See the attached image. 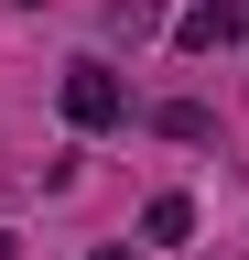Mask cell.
<instances>
[{
	"label": "cell",
	"mask_w": 249,
	"mask_h": 260,
	"mask_svg": "<svg viewBox=\"0 0 249 260\" xmlns=\"http://www.w3.org/2000/svg\"><path fill=\"white\" fill-rule=\"evenodd\" d=\"M65 119H76V130H119V119H130L119 65H98V54H87V65H65Z\"/></svg>",
	"instance_id": "6da1fadb"
},
{
	"label": "cell",
	"mask_w": 249,
	"mask_h": 260,
	"mask_svg": "<svg viewBox=\"0 0 249 260\" xmlns=\"http://www.w3.org/2000/svg\"><path fill=\"white\" fill-rule=\"evenodd\" d=\"M238 32H249V0H195V11L173 22V44H184V54H228Z\"/></svg>",
	"instance_id": "7a4b0ae2"
},
{
	"label": "cell",
	"mask_w": 249,
	"mask_h": 260,
	"mask_svg": "<svg viewBox=\"0 0 249 260\" xmlns=\"http://www.w3.org/2000/svg\"><path fill=\"white\" fill-rule=\"evenodd\" d=\"M195 239V195H152L141 206V249H184Z\"/></svg>",
	"instance_id": "3957f363"
},
{
	"label": "cell",
	"mask_w": 249,
	"mask_h": 260,
	"mask_svg": "<svg viewBox=\"0 0 249 260\" xmlns=\"http://www.w3.org/2000/svg\"><path fill=\"white\" fill-rule=\"evenodd\" d=\"M152 119H163V141H217V109H206V98H173V109H152Z\"/></svg>",
	"instance_id": "277c9868"
},
{
	"label": "cell",
	"mask_w": 249,
	"mask_h": 260,
	"mask_svg": "<svg viewBox=\"0 0 249 260\" xmlns=\"http://www.w3.org/2000/svg\"><path fill=\"white\" fill-rule=\"evenodd\" d=\"M109 32H119V44H141V32H163V0H109Z\"/></svg>",
	"instance_id": "5b68a950"
},
{
	"label": "cell",
	"mask_w": 249,
	"mask_h": 260,
	"mask_svg": "<svg viewBox=\"0 0 249 260\" xmlns=\"http://www.w3.org/2000/svg\"><path fill=\"white\" fill-rule=\"evenodd\" d=\"M87 260H141V249H87Z\"/></svg>",
	"instance_id": "8992f818"
}]
</instances>
